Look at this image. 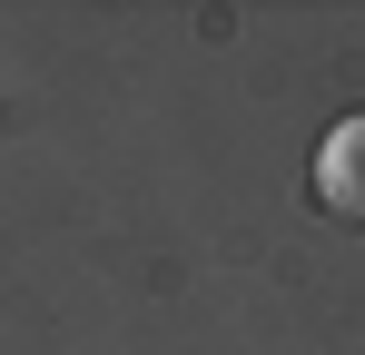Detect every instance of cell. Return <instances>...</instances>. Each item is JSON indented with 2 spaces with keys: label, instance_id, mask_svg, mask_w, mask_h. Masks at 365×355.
<instances>
[{
  "label": "cell",
  "instance_id": "1",
  "mask_svg": "<svg viewBox=\"0 0 365 355\" xmlns=\"http://www.w3.org/2000/svg\"><path fill=\"white\" fill-rule=\"evenodd\" d=\"M316 207L365 227V109H346L326 138H316Z\"/></svg>",
  "mask_w": 365,
  "mask_h": 355
}]
</instances>
